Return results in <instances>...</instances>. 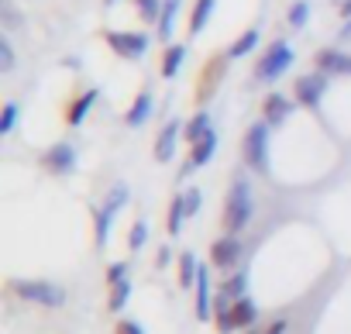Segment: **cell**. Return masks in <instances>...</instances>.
<instances>
[{
    "instance_id": "obj_32",
    "label": "cell",
    "mask_w": 351,
    "mask_h": 334,
    "mask_svg": "<svg viewBox=\"0 0 351 334\" xmlns=\"http://www.w3.org/2000/svg\"><path fill=\"white\" fill-rule=\"evenodd\" d=\"M14 69V49L8 38H0V73H11Z\"/></svg>"
},
{
    "instance_id": "obj_10",
    "label": "cell",
    "mask_w": 351,
    "mask_h": 334,
    "mask_svg": "<svg viewBox=\"0 0 351 334\" xmlns=\"http://www.w3.org/2000/svg\"><path fill=\"white\" fill-rule=\"evenodd\" d=\"M73 165H76V148L73 145H56L45 152V169L52 173H73Z\"/></svg>"
},
{
    "instance_id": "obj_30",
    "label": "cell",
    "mask_w": 351,
    "mask_h": 334,
    "mask_svg": "<svg viewBox=\"0 0 351 334\" xmlns=\"http://www.w3.org/2000/svg\"><path fill=\"white\" fill-rule=\"evenodd\" d=\"M145 241H148V228H145L141 221H134V224H131V235H128V248H131V252H138Z\"/></svg>"
},
{
    "instance_id": "obj_26",
    "label": "cell",
    "mask_w": 351,
    "mask_h": 334,
    "mask_svg": "<svg viewBox=\"0 0 351 334\" xmlns=\"http://www.w3.org/2000/svg\"><path fill=\"white\" fill-rule=\"evenodd\" d=\"M110 224H114V214H110L107 207H100V211H97V245H100V248L107 245V235H110Z\"/></svg>"
},
{
    "instance_id": "obj_36",
    "label": "cell",
    "mask_w": 351,
    "mask_h": 334,
    "mask_svg": "<svg viewBox=\"0 0 351 334\" xmlns=\"http://www.w3.org/2000/svg\"><path fill=\"white\" fill-rule=\"evenodd\" d=\"M114 334H145V331H141V324H138V320H117Z\"/></svg>"
},
{
    "instance_id": "obj_20",
    "label": "cell",
    "mask_w": 351,
    "mask_h": 334,
    "mask_svg": "<svg viewBox=\"0 0 351 334\" xmlns=\"http://www.w3.org/2000/svg\"><path fill=\"white\" fill-rule=\"evenodd\" d=\"M93 100H97V90H86L83 97H76V100H73V107H69V114H66V117H69V124H80V121L90 114Z\"/></svg>"
},
{
    "instance_id": "obj_8",
    "label": "cell",
    "mask_w": 351,
    "mask_h": 334,
    "mask_svg": "<svg viewBox=\"0 0 351 334\" xmlns=\"http://www.w3.org/2000/svg\"><path fill=\"white\" fill-rule=\"evenodd\" d=\"M317 66H320V73H330V76H351V56L337 52V49L317 52Z\"/></svg>"
},
{
    "instance_id": "obj_33",
    "label": "cell",
    "mask_w": 351,
    "mask_h": 334,
    "mask_svg": "<svg viewBox=\"0 0 351 334\" xmlns=\"http://www.w3.org/2000/svg\"><path fill=\"white\" fill-rule=\"evenodd\" d=\"M124 200H128V187H121V183H117V187H114V193L107 197V204H104V207H107L110 214H117V211L124 207Z\"/></svg>"
},
{
    "instance_id": "obj_28",
    "label": "cell",
    "mask_w": 351,
    "mask_h": 334,
    "mask_svg": "<svg viewBox=\"0 0 351 334\" xmlns=\"http://www.w3.org/2000/svg\"><path fill=\"white\" fill-rule=\"evenodd\" d=\"M306 21H310V4H306V0H300V4L289 8V25L293 28H303Z\"/></svg>"
},
{
    "instance_id": "obj_9",
    "label": "cell",
    "mask_w": 351,
    "mask_h": 334,
    "mask_svg": "<svg viewBox=\"0 0 351 334\" xmlns=\"http://www.w3.org/2000/svg\"><path fill=\"white\" fill-rule=\"evenodd\" d=\"M214 148H217V134H214V131H207V134L193 145V152H190V158H186V165H183V176H186V173H193L197 165H207V162L214 158Z\"/></svg>"
},
{
    "instance_id": "obj_38",
    "label": "cell",
    "mask_w": 351,
    "mask_h": 334,
    "mask_svg": "<svg viewBox=\"0 0 351 334\" xmlns=\"http://www.w3.org/2000/svg\"><path fill=\"white\" fill-rule=\"evenodd\" d=\"M265 334H286V320H272V324L265 327Z\"/></svg>"
},
{
    "instance_id": "obj_41",
    "label": "cell",
    "mask_w": 351,
    "mask_h": 334,
    "mask_svg": "<svg viewBox=\"0 0 351 334\" xmlns=\"http://www.w3.org/2000/svg\"><path fill=\"white\" fill-rule=\"evenodd\" d=\"M104 4H107V8H110V4H117V0H104Z\"/></svg>"
},
{
    "instance_id": "obj_17",
    "label": "cell",
    "mask_w": 351,
    "mask_h": 334,
    "mask_svg": "<svg viewBox=\"0 0 351 334\" xmlns=\"http://www.w3.org/2000/svg\"><path fill=\"white\" fill-rule=\"evenodd\" d=\"M176 11H180V0H162V18H158V38H162V42H169V38H172Z\"/></svg>"
},
{
    "instance_id": "obj_21",
    "label": "cell",
    "mask_w": 351,
    "mask_h": 334,
    "mask_svg": "<svg viewBox=\"0 0 351 334\" xmlns=\"http://www.w3.org/2000/svg\"><path fill=\"white\" fill-rule=\"evenodd\" d=\"M128 296H131V279H121V283H110V296H107V307L117 313L124 303H128Z\"/></svg>"
},
{
    "instance_id": "obj_1",
    "label": "cell",
    "mask_w": 351,
    "mask_h": 334,
    "mask_svg": "<svg viewBox=\"0 0 351 334\" xmlns=\"http://www.w3.org/2000/svg\"><path fill=\"white\" fill-rule=\"evenodd\" d=\"M255 207H252V187L248 180H234L231 193H228V207H224V231L228 235H241L252 221Z\"/></svg>"
},
{
    "instance_id": "obj_3",
    "label": "cell",
    "mask_w": 351,
    "mask_h": 334,
    "mask_svg": "<svg viewBox=\"0 0 351 334\" xmlns=\"http://www.w3.org/2000/svg\"><path fill=\"white\" fill-rule=\"evenodd\" d=\"M245 162L248 169L265 173L269 169V124H252L245 134Z\"/></svg>"
},
{
    "instance_id": "obj_11",
    "label": "cell",
    "mask_w": 351,
    "mask_h": 334,
    "mask_svg": "<svg viewBox=\"0 0 351 334\" xmlns=\"http://www.w3.org/2000/svg\"><path fill=\"white\" fill-rule=\"evenodd\" d=\"M176 141H180V121H169V124L162 128L158 141H155V158H158V162H169V158L176 155Z\"/></svg>"
},
{
    "instance_id": "obj_6",
    "label": "cell",
    "mask_w": 351,
    "mask_h": 334,
    "mask_svg": "<svg viewBox=\"0 0 351 334\" xmlns=\"http://www.w3.org/2000/svg\"><path fill=\"white\" fill-rule=\"evenodd\" d=\"M107 45L121 59H141L145 49H148V38L145 35H134V32H107Z\"/></svg>"
},
{
    "instance_id": "obj_2",
    "label": "cell",
    "mask_w": 351,
    "mask_h": 334,
    "mask_svg": "<svg viewBox=\"0 0 351 334\" xmlns=\"http://www.w3.org/2000/svg\"><path fill=\"white\" fill-rule=\"evenodd\" d=\"M14 293L28 303H42V307H59L66 300V293L56 286V283H45V279H14L11 283Z\"/></svg>"
},
{
    "instance_id": "obj_4",
    "label": "cell",
    "mask_w": 351,
    "mask_h": 334,
    "mask_svg": "<svg viewBox=\"0 0 351 334\" xmlns=\"http://www.w3.org/2000/svg\"><path fill=\"white\" fill-rule=\"evenodd\" d=\"M293 66V49L286 45V42H272V49L262 56V62L255 66V76L262 80V83H272L276 76H282L286 69Z\"/></svg>"
},
{
    "instance_id": "obj_18",
    "label": "cell",
    "mask_w": 351,
    "mask_h": 334,
    "mask_svg": "<svg viewBox=\"0 0 351 334\" xmlns=\"http://www.w3.org/2000/svg\"><path fill=\"white\" fill-rule=\"evenodd\" d=\"M148 114H152V93H138V100H134L131 110H128V124L138 128V124L148 121Z\"/></svg>"
},
{
    "instance_id": "obj_27",
    "label": "cell",
    "mask_w": 351,
    "mask_h": 334,
    "mask_svg": "<svg viewBox=\"0 0 351 334\" xmlns=\"http://www.w3.org/2000/svg\"><path fill=\"white\" fill-rule=\"evenodd\" d=\"M134 8H138V14H141L145 21H155V25H158V18H162V0H134Z\"/></svg>"
},
{
    "instance_id": "obj_15",
    "label": "cell",
    "mask_w": 351,
    "mask_h": 334,
    "mask_svg": "<svg viewBox=\"0 0 351 334\" xmlns=\"http://www.w3.org/2000/svg\"><path fill=\"white\" fill-rule=\"evenodd\" d=\"M183 59H186V49H183V45H165V56H162V76L172 80L176 73H180Z\"/></svg>"
},
{
    "instance_id": "obj_5",
    "label": "cell",
    "mask_w": 351,
    "mask_h": 334,
    "mask_svg": "<svg viewBox=\"0 0 351 334\" xmlns=\"http://www.w3.org/2000/svg\"><path fill=\"white\" fill-rule=\"evenodd\" d=\"M293 93H296V100L303 104V107H317L320 104V97L327 93V73H306V76H300L296 80V86H293Z\"/></svg>"
},
{
    "instance_id": "obj_16",
    "label": "cell",
    "mask_w": 351,
    "mask_h": 334,
    "mask_svg": "<svg viewBox=\"0 0 351 334\" xmlns=\"http://www.w3.org/2000/svg\"><path fill=\"white\" fill-rule=\"evenodd\" d=\"M210 14H214V0H197L193 14H190V35H200V32L207 28Z\"/></svg>"
},
{
    "instance_id": "obj_29",
    "label": "cell",
    "mask_w": 351,
    "mask_h": 334,
    "mask_svg": "<svg viewBox=\"0 0 351 334\" xmlns=\"http://www.w3.org/2000/svg\"><path fill=\"white\" fill-rule=\"evenodd\" d=\"M18 124V104H4V114H0V134H11Z\"/></svg>"
},
{
    "instance_id": "obj_13",
    "label": "cell",
    "mask_w": 351,
    "mask_h": 334,
    "mask_svg": "<svg viewBox=\"0 0 351 334\" xmlns=\"http://www.w3.org/2000/svg\"><path fill=\"white\" fill-rule=\"evenodd\" d=\"M193 289H197V317L207 320V317H210V279H207V269H200Z\"/></svg>"
},
{
    "instance_id": "obj_22",
    "label": "cell",
    "mask_w": 351,
    "mask_h": 334,
    "mask_svg": "<svg viewBox=\"0 0 351 334\" xmlns=\"http://www.w3.org/2000/svg\"><path fill=\"white\" fill-rule=\"evenodd\" d=\"M255 45H258V32H255V28H248V32H245V35L228 49V56H231V59H241V56H248Z\"/></svg>"
},
{
    "instance_id": "obj_25",
    "label": "cell",
    "mask_w": 351,
    "mask_h": 334,
    "mask_svg": "<svg viewBox=\"0 0 351 334\" xmlns=\"http://www.w3.org/2000/svg\"><path fill=\"white\" fill-rule=\"evenodd\" d=\"M183 221H186L183 197H176V200H172V207H169V235H180V231H183Z\"/></svg>"
},
{
    "instance_id": "obj_14",
    "label": "cell",
    "mask_w": 351,
    "mask_h": 334,
    "mask_svg": "<svg viewBox=\"0 0 351 334\" xmlns=\"http://www.w3.org/2000/svg\"><path fill=\"white\" fill-rule=\"evenodd\" d=\"M255 317H258V310H255V303L252 300H234L231 303V320H234V327H252L255 324Z\"/></svg>"
},
{
    "instance_id": "obj_40",
    "label": "cell",
    "mask_w": 351,
    "mask_h": 334,
    "mask_svg": "<svg viewBox=\"0 0 351 334\" xmlns=\"http://www.w3.org/2000/svg\"><path fill=\"white\" fill-rule=\"evenodd\" d=\"M341 35H344V38H351V21L344 25V32H341Z\"/></svg>"
},
{
    "instance_id": "obj_37",
    "label": "cell",
    "mask_w": 351,
    "mask_h": 334,
    "mask_svg": "<svg viewBox=\"0 0 351 334\" xmlns=\"http://www.w3.org/2000/svg\"><path fill=\"white\" fill-rule=\"evenodd\" d=\"M169 259H172V252L162 245V248H158V259H155V265H158V269H165V265H169Z\"/></svg>"
},
{
    "instance_id": "obj_24",
    "label": "cell",
    "mask_w": 351,
    "mask_h": 334,
    "mask_svg": "<svg viewBox=\"0 0 351 334\" xmlns=\"http://www.w3.org/2000/svg\"><path fill=\"white\" fill-rule=\"evenodd\" d=\"M245 286H248V272H234V276H231V279L221 286V293H224L228 300H241Z\"/></svg>"
},
{
    "instance_id": "obj_23",
    "label": "cell",
    "mask_w": 351,
    "mask_h": 334,
    "mask_svg": "<svg viewBox=\"0 0 351 334\" xmlns=\"http://www.w3.org/2000/svg\"><path fill=\"white\" fill-rule=\"evenodd\" d=\"M207 131H210V117H207V114H197V117L186 124V131H183V134H186V141H190V145H197Z\"/></svg>"
},
{
    "instance_id": "obj_34",
    "label": "cell",
    "mask_w": 351,
    "mask_h": 334,
    "mask_svg": "<svg viewBox=\"0 0 351 334\" xmlns=\"http://www.w3.org/2000/svg\"><path fill=\"white\" fill-rule=\"evenodd\" d=\"M183 197V211H186V217H193L197 211H200V190L193 187V190H186V193H180Z\"/></svg>"
},
{
    "instance_id": "obj_35",
    "label": "cell",
    "mask_w": 351,
    "mask_h": 334,
    "mask_svg": "<svg viewBox=\"0 0 351 334\" xmlns=\"http://www.w3.org/2000/svg\"><path fill=\"white\" fill-rule=\"evenodd\" d=\"M121 279H128V265H124V262H114V265L107 269V283H121Z\"/></svg>"
},
{
    "instance_id": "obj_39",
    "label": "cell",
    "mask_w": 351,
    "mask_h": 334,
    "mask_svg": "<svg viewBox=\"0 0 351 334\" xmlns=\"http://www.w3.org/2000/svg\"><path fill=\"white\" fill-rule=\"evenodd\" d=\"M344 18H351V0H348V4H344V11H341Z\"/></svg>"
},
{
    "instance_id": "obj_31",
    "label": "cell",
    "mask_w": 351,
    "mask_h": 334,
    "mask_svg": "<svg viewBox=\"0 0 351 334\" xmlns=\"http://www.w3.org/2000/svg\"><path fill=\"white\" fill-rule=\"evenodd\" d=\"M0 18H4V28H18L21 25V14L11 0H0Z\"/></svg>"
},
{
    "instance_id": "obj_7",
    "label": "cell",
    "mask_w": 351,
    "mask_h": 334,
    "mask_svg": "<svg viewBox=\"0 0 351 334\" xmlns=\"http://www.w3.org/2000/svg\"><path fill=\"white\" fill-rule=\"evenodd\" d=\"M241 255H245V245H241L238 235H224V238H217V241L210 245V262H214L217 269H231V265H238Z\"/></svg>"
},
{
    "instance_id": "obj_12",
    "label": "cell",
    "mask_w": 351,
    "mask_h": 334,
    "mask_svg": "<svg viewBox=\"0 0 351 334\" xmlns=\"http://www.w3.org/2000/svg\"><path fill=\"white\" fill-rule=\"evenodd\" d=\"M262 114H265V124H282L293 114V104L282 93H269L265 104H262Z\"/></svg>"
},
{
    "instance_id": "obj_19",
    "label": "cell",
    "mask_w": 351,
    "mask_h": 334,
    "mask_svg": "<svg viewBox=\"0 0 351 334\" xmlns=\"http://www.w3.org/2000/svg\"><path fill=\"white\" fill-rule=\"evenodd\" d=\"M200 276V265H197V259H193V252H183L180 255V286L183 289H193V279Z\"/></svg>"
}]
</instances>
